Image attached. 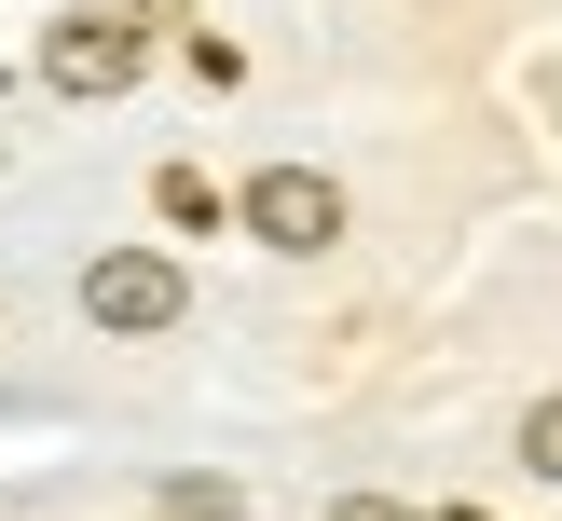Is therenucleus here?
<instances>
[{"label":"nucleus","instance_id":"obj_1","mask_svg":"<svg viewBox=\"0 0 562 521\" xmlns=\"http://www.w3.org/2000/svg\"><path fill=\"white\" fill-rule=\"evenodd\" d=\"M82 316H97L110 343H165V329L192 316V288H179V261H165V247H110V261L82 274Z\"/></svg>","mask_w":562,"mask_h":521},{"label":"nucleus","instance_id":"obj_2","mask_svg":"<svg viewBox=\"0 0 562 521\" xmlns=\"http://www.w3.org/2000/svg\"><path fill=\"white\" fill-rule=\"evenodd\" d=\"M137 55H151L137 14H55V27H42V82H55V97H124Z\"/></svg>","mask_w":562,"mask_h":521},{"label":"nucleus","instance_id":"obj_3","mask_svg":"<svg viewBox=\"0 0 562 521\" xmlns=\"http://www.w3.org/2000/svg\"><path fill=\"white\" fill-rule=\"evenodd\" d=\"M247 234L289 247V261H316V247H344V192H329L316 165H261V179H247Z\"/></svg>","mask_w":562,"mask_h":521},{"label":"nucleus","instance_id":"obj_4","mask_svg":"<svg viewBox=\"0 0 562 521\" xmlns=\"http://www.w3.org/2000/svg\"><path fill=\"white\" fill-rule=\"evenodd\" d=\"M151 206H165V219H179V234H206V219H220V192H206V179H192V165H165V179H151Z\"/></svg>","mask_w":562,"mask_h":521},{"label":"nucleus","instance_id":"obj_5","mask_svg":"<svg viewBox=\"0 0 562 521\" xmlns=\"http://www.w3.org/2000/svg\"><path fill=\"white\" fill-rule=\"evenodd\" d=\"M165 521H247L234 480H165Z\"/></svg>","mask_w":562,"mask_h":521},{"label":"nucleus","instance_id":"obj_6","mask_svg":"<svg viewBox=\"0 0 562 521\" xmlns=\"http://www.w3.org/2000/svg\"><path fill=\"white\" fill-rule=\"evenodd\" d=\"M521 466H536V480H562V398L521 411Z\"/></svg>","mask_w":562,"mask_h":521},{"label":"nucleus","instance_id":"obj_7","mask_svg":"<svg viewBox=\"0 0 562 521\" xmlns=\"http://www.w3.org/2000/svg\"><path fill=\"white\" fill-rule=\"evenodd\" d=\"M329 521H412V508H384V494H344V508H329Z\"/></svg>","mask_w":562,"mask_h":521}]
</instances>
